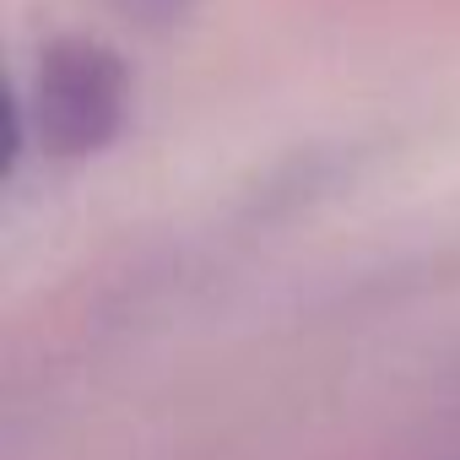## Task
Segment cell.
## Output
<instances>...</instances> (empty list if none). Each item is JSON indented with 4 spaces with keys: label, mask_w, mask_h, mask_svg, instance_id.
<instances>
[{
    "label": "cell",
    "mask_w": 460,
    "mask_h": 460,
    "mask_svg": "<svg viewBox=\"0 0 460 460\" xmlns=\"http://www.w3.org/2000/svg\"><path fill=\"white\" fill-rule=\"evenodd\" d=\"M125 98H130V82L119 55L82 39L55 44L39 60L33 87L17 109L22 141H33L44 157H87L114 141L125 119Z\"/></svg>",
    "instance_id": "cell-1"
}]
</instances>
